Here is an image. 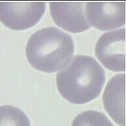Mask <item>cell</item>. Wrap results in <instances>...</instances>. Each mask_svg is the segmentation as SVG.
Segmentation results:
<instances>
[{"instance_id": "cell-1", "label": "cell", "mask_w": 126, "mask_h": 126, "mask_svg": "<svg viewBox=\"0 0 126 126\" xmlns=\"http://www.w3.org/2000/svg\"><path fill=\"white\" fill-rule=\"evenodd\" d=\"M106 80L104 69L92 57L76 55L57 74L60 94L68 102L82 104L100 94Z\"/></svg>"}, {"instance_id": "cell-2", "label": "cell", "mask_w": 126, "mask_h": 126, "mask_svg": "<svg viewBox=\"0 0 126 126\" xmlns=\"http://www.w3.org/2000/svg\"><path fill=\"white\" fill-rule=\"evenodd\" d=\"M74 53L72 36L55 27L45 28L35 32L26 47V57L32 66L48 73L68 65Z\"/></svg>"}, {"instance_id": "cell-3", "label": "cell", "mask_w": 126, "mask_h": 126, "mask_svg": "<svg viewBox=\"0 0 126 126\" xmlns=\"http://www.w3.org/2000/svg\"><path fill=\"white\" fill-rule=\"evenodd\" d=\"M45 11V2H0V21L11 30L33 27Z\"/></svg>"}, {"instance_id": "cell-4", "label": "cell", "mask_w": 126, "mask_h": 126, "mask_svg": "<svg viewBox=\"0 0 126 126\" xmlns=\"http://www.w3.org/2000/svg\"><path fill=\"white\" fill-rule=\"evenodd\" d=\"M125 28L108 32L98 39L95 47L97 59L107 69L125 71Z\"/></svg>"}, {"instance_id": "cell-5", "label": "cell", "mask_w": 126, "mask_h": 126, "mask_svg": "<svg viewBox=\"0 0 126 126\" xmlns=\"http://www.w3.org/2000/svg\"><path fill=\"white\" fill-rule=\"evenodd\" d=\"M85 13L90 24L100 30H109L126 22V3L87 2Z\"/></svg>"}, {"instance_id": "cell-6", "label": "cell", "mask_w": 126, "mask_h": 126, "mask_svg": "<svg viewBox=\"0 0 126 126\" xmlns=\"http://www.w3.org/2000/svg\"><path fill=\"white\" fill-rule=\"evenodd\" d=\"M83 2H50V13L58 26L72 33H79L91 27L85 17Z\"/></svg>"}, {"instance_id": "cell-7", "label": "cell", "mask_w": 126, "mask_h": 126, "mask_svg": "<svg viewBox=\"0 0 126 126\" xmlns=\"http://www.w3.org/2000/svg\"><path fill=\"white\" fill-rule=\"evenodd\" d=\"M125 74L114 76L106 85L103 93L104 107L111 118L125 126Z\"/></svg>"}, {"instance_id": "cell-8", "label": "cell", "mask_w": 126, "mask_h": 126, "mask_svg": "<svg viewBox=\"0 0 126 126\" xmlns=\"http://www.w3.org/2000/svg\"><path fill=\"white\" fill-rule=\"evenodd\" d=\"M0 126H31L28 116L20 108L11 105L0 106Z\"/></svg>"}, {"instance_id": "cell-9", "label": "cell", "mask_w": 126, "mask_h": 126, "mask_svg": "<svg viewBox=\"0 0 126 126\" xmlns=\"http://www.w3.org/2000/svg\"><path fill=\"white\" fill-rule=\"evenodd\" d=\"M71 126H114L103 113L87 110L79 114L74 119Z\"/></svg>"}]
</instances>
